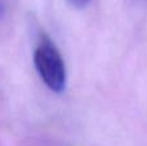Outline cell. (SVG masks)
Segmentation results:
<instances>
[{
    "mask_svg": "<svg viewBox=\"0 0 147 146\" xmlns=\"http://www.w3.org/2000/svg\"><path fill=\"white\" fill-rule=\"evenodd\" d=\"M72 5H75L76 8H85L92 0H70Z\"/></svg>",
    "mask_w": 147,
    "mask_h": 146,
    "instance_id": "cell-2",
    "label": "cell"
},
{
    "mask_svg": "<svg viewBox=\"0 0 147 146\" xmlns=\"http://www.w3.org/2000/svg\"><path fill=\"white\" fill-rule=\"evenodd\" d=\"M34 65L40 79L49 89L56 93L63 92L67 82L65 61L57 47L47 36L34 52Z\"/></svg>",
    "mask_w": 147,
    "mask_h": 146,
    "instance_id": "cell-1",
    "label": "cell"
}]
</instances>
